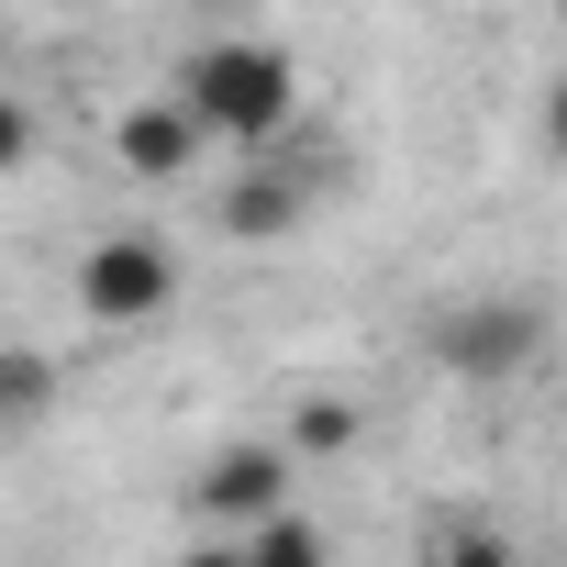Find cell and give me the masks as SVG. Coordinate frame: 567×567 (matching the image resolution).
<instances>
[{"label":"cell","instance_id":"cell-1","mask_svg":"<svg viewBox=\"0 0 567 567\" xmlns=\"http://www.w3.org/2000/svg\"><path fill=\"white\" fill-rule=\"evenodd\" d=\"M178 101H189L200 134H223V145H245V156H278V134H290V112H301V79H290L278 45L223 34V45H200V56L178 68Z\"/></svg>","mask_w":567,"mask_h":567},{"label":"cell","instance_id":"cell-2","mask_svg":"<svg viewBox=\"0 0 567 567\" xmlns=\"http://www.w3.org/2000/svg\"><path fill=\"white\" fill-rule=\"evenodd\" d=\"M423 357L445 379H467V390H501V379H523L545 357V312L534 301H445L423 323Z\"/></svg>","mask_w":567,"mask_h":567},{"label":"cell","instance_id":"cell-3","mask_svg":"<svg viewBox=\"0 0 567 567\" xmlns=\"http://www.w3.org/2000/svg\"><path fill=\"white\" fill-rule=\"evenodd\" d=\"M167 301H178V256H167V234L123 223V234H101V245L79 256V312H90V323L134 334V323H156Z\"/></svg>","mask_w":567,"mask_h":567},{"label":"cell","instance_id":"cell-4","mask_svg":"<svg viewBox=\"0 0 567 567\" xmlns=\"http://www.w3.org/2000/svg\"><path fill=\"white\" fill-rule=\"evenodd\" d=\"M290 478H301L290 434H234L223 456H200L189 512H200V523H223V534H256V523H278V512H290Z\"/></svg>","mask_w":567,"mask_h":567},{"label":"cell","instance_id":"cell-5","mask_svg":"<svg viewBox=\"0 0 567 567\" xmlns=\"http://www.w3.org/2000/svg\"><path fill=\"white\" fill-rule=\"evenodd\" d=\"M112 156H123V178H145V189H156V178H178V167L200 156L189 101H178V90H167V101H134V112L112 123Z\"/></svg>","mask_w":567,"mask_h":567},{"label":"cell","instance_id":"cell-6","mask_svg":"<svg viewBox=\"0 0 567 567\" xmlns=\"http://www.w3.org/2000/svg\"><path fill=\"white\" fill-rule=\"evenodd\" d=\"M301 200H312V189H301L290 167H278V156H256V167L223 189V234H234V245H278V234L301 223Z\"/></svg>","mask_w":567,"mask_h":567},{"label":"cell","instance_id":"cell-7","mask_svg":"<svg viewBox=\"0 0 567 567\" xmlns=\"http://www.w3.org/2000/svg\"><path fill=\"white\" fill-rule=\"evenodd\" d=\"M45 401H56L45 346H12V357H0V412H12V423H45Z\"/></svg>","mask_w":567,"mask_h":567},{"label":"cell","instance_id":"cell-8","mask_svg":"<svg viewBox=\"0 0 567 567\" xmlns=\"http://www.w3.org/2000/svg\"><path fill=\"white\" fill-rule=\"evenodd\" d=\"M334 445H357V412H346L334 390H312V401H290V456H334Z\"/></svg>","mask_w":567,"mask_h":567},{"label":"cell","instance_id":"cell-9","mask_svg":"<svg viewBox=\"0 0 567 567\" xmlns=\"http://www.w3.org/2000/svg\"><path fill=\"white\" fill-rule=\"evenodd\" d=\"M245 567H323V534H312L301 512H278V523L245 534Z\"/></svg>","mask_w":567,"mask_h":567},{"label":"cell","instance_id":"cell-10","mask_svg":"<svg viewBox=\"0 0 567 567\" xmlns=\"http://www.w3.org/2000/svg\"><path fill=\"white\" fill-rule=\"evenodd\" d=\"M423 567H512V545H501L489 523H434V545H423Z\"/></svg>","mask_w":567,"mask_h":567},{"label":"cell","instance_id":"cell-11","mask_svg":"<svg viewBox=\"0 0 567 567\" xmlns=\"http://www.w3.org/2000/svg\"><path fill=\"white\" fill-rule=\"evenodd\" d=\"M534 145H545V156H556V167H567V79H556V90H545V112H534Z\"/></svg>","mask_w":567,"mask_h":567},{"label":"cell","instance_id":"cell-12","mask_svg":"<svg viewBox=\"0 0 567 567\" xmlns=\"http://www.w3.org/2000/svg\"><path fill=\"white\" fill-rule=\"evenodd\" d=\"M178 567H245V545H189Z\"/></svg>","mask_w":567,"mask_h":567}]
</instances>
